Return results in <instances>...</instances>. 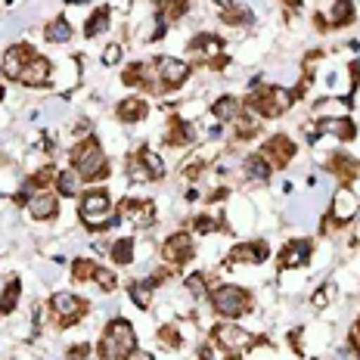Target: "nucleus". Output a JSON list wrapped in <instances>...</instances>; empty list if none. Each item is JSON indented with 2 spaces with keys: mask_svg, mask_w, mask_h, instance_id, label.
Returning <instances> with one entry per match:
<instances>
[{
  "mask_svg": "<svg viewBox=\"0 0 360 360\" xmlns=\"http://www.w3.org/2000/svg\"><path fill=\"white\" fill-rule=\"evenodd\" d=\"M65 4H81V0H65Z\"/></svg>",
  "mask_w": 360,
  "mask_h": 360,
  "instance_id": "48",
  "label": "nucleus"
},
{
  "mask_svg": "<svg viewBox=\"0 0 360 360\" xmlns=\"http://www.w3.org/2000/svg\"><path fill=\"white\" fill-rule=\"evenodd\" d=\"M124 360H155L153 354H146V351H131V354H127Z\"/></svg>",
  "mask_w": 360,
  "mask_h": 360,
  "instance_id": "45",
  "label": "nucleus"
},
{
  "mask_svg": "<svg viewBox=\"0 0 360 360\" xmlns=\"http://www.w3.org/2000/svg\"><path fill=\"white\" fill-rule=\"evenodd\" d=\"M0 100H4V87H0Z\"/></svg>",
  "mask_w": 360,
  "mask_h": 360,
  "instance_id": "50",
  "label": "nucleus"
},
{
  "mask_svg": "<svg viewBox=\"0 0 360 360\" xmlns=\"http://www.w3.org/2000/svg\"><path fill=\"white\" fill-rule=\"evenodd\" d=\"M193 140H196V131H193V124L184 122V118H171L168 131H165V143H168V146H190Z\"/></svg>",
  "mask_w": 360,
  "mask_h": 360,
  "instance_id": "21",
  "label": "nucleus"
},
{
  "mask_svg": "<svg viewBox=\"0 0 360 360\" xmlns=\"http://www.w3.org/2000/svg\"><path fill=\"white\" fill-rule=\"evenodd\" d=\"M326 168H329V174H335L342 180V186H351V180H357L360 165L354 155H348V153H333L326 159Z\"/></svg>",
  "mask_w": 360,
  "mask_h": 360,
  "instance_id": "17",
  "label": "nucleus"
},
{
  "mask_svg": "<svg viewBox=\"0 0 360 360\" xmlns=\"http://www.w3.org/2000/svg\"><path fill=\"white\" fill-rule=\"evenodd\" d=\"M298 153V146L292 143V137L289 134H274V137L267 140L264 146H261V155L267 159V165L274 171H283V168H289V162H292V155Z\"/></svg>",
  "mask_w": 360,
  "mask_h": 360,
  "instance_id": "7",
  "label": "nucleus"
},
{
  "mask_svg": "<svg viewBox=\"0 0 360 360\" xmlns=\"http://www.w3.org/2000/svg\"><path fill=\"white\" fill-rule=\"evenodd\" d=\"M90 357V345L81 342V345H72L69 348V360H87Z\"/></svg>",
  "mask_w": 360,
  "mask_h": 360,
  "instance_id": "42",
  "label": "nucleus"
},
{
  "mask_svg": "<svg viewBox=\"0 0 360 360\" xmlns=\"http://www.w3.org/2000/svg\"><path fill=\"white\" fill-rule=\"evenodd\" d=\"M115 115H118V122H124V124H137L149 115V106H146V100H140V96H127V100L118 103Z\"/></svg>",
  "mask_w": 360,
  "mask_h": 360,
  "instance_id": "20",
  "label": "nucleus"
},
{
  "mask_svg": "<svg viewBox=\"0 0 360 360\" xmlns=\"http://www.w3.org/2000/svg\"><path fill=\"white\" fill-rule=\"evenodd\" d=\"M326 295H329V286H323L317 295H314V307H323L326 304Z\"/></svg>",
  "mask_w": 360,
  "mask_h": 360,
  "instance_id": "44",
  "label": "nucleus"
},
{
  "mask_svg": "<svg viewBox=\"0 0 360 360\" xmlns=\"http://www.w3.org/2000/svg\"><path fill=\"white\" fill-rule=\"evenodd\" d=\"M118 217H127L131 224H137V227H146L149 221L155 217V205L146 199H122L118 202Z\"/></svg>",
  "mask_w": 360,
  "mask_h": 360,
  "instance_id": "12",
  "label": "nucleus"
},
{
  "mask_svg": "<svg viewBox=\"0 0 360 360\" xmlns=\"http://www.w3.org/2000/svg\"><path fill=\"white\" fill-rule=\"evenodd\" d=\"M212 339H214V345H221L227 354H236V351H243L245 345H252V335L236 323H217L212 329Z\"/></svg>",
  "mask_w": 360,
  "mask_h": 360,
  "instance_id": "10",
  "label": "nucleus"
},
{
  "mask_svg": "<svg viewBox=\"0 0 360 360\" xmlns=\"http://www.w3.org/2000/svg\"><path fill=\"white\" fill-rule=\"evenodd\" d=\"M19 295H22V283L19 280H10L0 292V314H13L19 304Z\"/></svg>",
  "mask_w": 360,
  "mask_h": 360,
  "instance_id": "30",
  "label": "nucleus"
},
{
  "mask_svg": "<svg viewBox=\"0 0 360 360\" xmlns=\"http://www.w3.org/2000/svg\"><path fill=\"white\" fill-rule=\"evenodd\" d=\"M227 360H239V357H236V354H230V357H227Z\"/></svg>",
  "mask_w": 360,
  "mask_h": 360,
  "instance_id": "49",
  "label": "nucleus"
},
{
  "mask_svg": "<svg viewBox=\"0 0 360 360\" xmlns=\"http://www.w3.org/2000/svg\"><path fill=\"white\" fill-rule=\"evenodd\" d=\"M56 174H59V171H56V168H50V165H47V168H41L37 174H32V186H34L37 193L47 190L50 184H56Z\"/></svg>",
  "mask_w": 360,
  "mask_h": 360,
  "instance_id": "38",
  "label": "nucleus"
},
{
  "mask_svg": "<svg viewBox=\"0 0 360 360\" xmlns=\"http://www.w3.org/2000/svg\"><path fill=\"white\" fill-rule=\"evenodd\" d=\"M245 174H249V180H261V184H264V180H270V165H267V159L261 153H252V155H245Z\"/></svg>",
  "mask_w": 360,
  "mask_h": 360,
  "instance_id": "26",
  "label": "nucleus"
},
{
  "mask_svg": "<svg viewBox=\"0 0 360 360\" xmlns=\"http://www.w3.org/2000/svg\"><path fill=\"white\" fill-rule=\"evenodd\" d=\"M96 270H100V264H94L90 258H78V261H72V280L75 283H90L96 276Z\"/></svg>",
  "mask_w": 360,
  "mask_h": 360,
  "instance_id": "33",
  "label": "nucleus"
},
{
  "mask_svg": "<svg viewBox=\"0 0 360 360\" xmlns=\"http://www.w3.org/2000/svg\"><path fill=\"white\" fill-rule=\"evenodd\" d=\"M190 4L193 0H162L159 4V19L162 22H180L190 13Z\"/></svg>",
  "mask_w": 360,
  "mask_h": 360,
  "instance_id": "25",
  "label": "nucleus"
},
{
  "mask_svg": "<svg viewBox=\"0 0 360 360\" xmlns=\"http://www.w3.org/2000/svg\"><path fill=\"white\" fill-rule=\"evenodd\" d=\"M78 214H81V224L90 230H100V227H106L109 221H115V205H112L109 190H103V186L84 190L81 193Z\"/></svg>",
  "mask_w": 360,
  "mask_h": 360,
  "instance_id": "5",
  "label": "nucleus"
},
{
  "mask_svg": "<svg viewBox=\"0 0 360 360\" xmlns=\"http://www.w3.org/2000/svg\"><path fill=\"white\" fill-rule=\"evenodd\" d=\"M122 84L124 87H143V63H134L122 72Z\"/></svg>",
  "mask_w": 360,
  "mask_h": 360,
  "instance_id": "37",
  "label": "nucleus"
},
{
  "mask_svg": "<svg viewBox=\"0 0 360 360\" xmlns=\"http://www.w3.org/2000/svg\"><path fill=\"white\" fill-rule=\"evenodd\" d=\"M44 37H47L50 44H65V41H72V25H69V19H65V16L50 19L47 28H44Z\"/></svg>",
  "mask_w": 360,
  "mask_h": 360,
  "instance_id": "24",
  "label": "nucleus"
},
{
  "mask_svg": "<svg viewBox=\"0 0 360 360\" xmlns=\"http://www.w3.org/2000/svg\"><path fill=\"white\" fill-rule=\"evenodd\" d=\"M137 348V333L127 320L115 317L109 320L106 329L100 335V345H96V357L100 360H124L131 351Z\"/></svg>",
  "mask_w": 360,
  "mask_h": 360,
  "instance_id": "2",
  "label": "nucleus"
},
{
  "mask_svg": "<svg viewBox=\"0 0 360 360\" xmlns=\"http://www.w3.org/2000/svg\"><path fill=\"white\" fill-rule=\"evenodd\" d=\"M199 360H212V345H199Z\"/></svg>",
  "mask_w": 360,
  "mask_h": 360,
  "instance_id": "46",
  "label": "nucleus"
},
{
  "mask_svg": "<svg viewBox=\"0 0 360 360\" xmlns=\"http://www.w3.org/2000/svg\"><path fill=\"white\" fill-rule=\"evenodd\" d=\"M208 304L214 307L217 317L239 320L252 311V292L243 289V286H230V283H224V286H214L212 292H208Z\"/></svg>",
  "mask_w": 360,
  "mask_h": 360,
  "instance_id": "4",
  "label": "nucleus"
},
{
  "mask_svg": "<svg viewBox=\"0 0 360 360\" xmlns=\"http://www.w3.org/2000/svg\"><path fill=\"white\" fill-rule=\"evenodd\" d=\"M69 165L78 171L81 180L109 177V159L103 155V146L96 137H81V143H75L69 153Z\"/></svg>",
  "mask_w": 360,
  "mask_h": 360,
  "instance_id": "1",
  "label": "nucleus"
},
{
  "mask_svg": "<svg viewBox=\"0 0 360 360\" xmlns=\"http://www.w3.org/2000/svg\"><path fill=\"white\" fill-rule=\"evenodd\" d=\"M34 56V50L28 47V44H13L10 50L4 53V65H0V72H4L6 81H19L22 69H25V63Z\"/></svg>",
  "mask_w": 360,
  "mask_h": 360,
  "instance_id": "11",
  "label": "nucleus"
},
{
  "mask_svg": "<svg viewBox=\"0 0 360 360\" xmlns=\"http://www.w3.org/2000/svg\"><path fill=\"white\" fill-rule=\"evenodd\" d=\"M233 137H236V140H252V137H258V122H255L252 112L243 109V115L233 118Z\"/></svg>",
  "mask_w": 360,
  "mask_h": 360,
  "instance_id": "29",
  "label": "nucleus"
},
{
  "mask_svg": "<svg viewBox=\"0 0 360 360\" xmlns=\"http://www.w3.org/2000/svg\"><path fill=\"white\" fill-rule=\"evenodd\" d=\"M56 212H59V193L41 190L28 199V214H32L34 221H50V217H56Z\"/></svg>",
  "mask_w": 360,
  "mask_h": 360,
  "instance_id": "16",
  "label": "nucleus"
},
{
  "mask_svg": "<svg viewBox=\"0 0 360 360\" xmlns=\"http://www.w3.org/2000/svg\"><path fill=\"white\" fill-rule=\"evenodd\" d=\"M292 103H295V94H289V90L283 87H274V84H261L258 90H252L249 96H245V112H252V115L258 118H276L283 115V112L292 109Z\"/></svg>",
  "mask_w": 360,
  "mask_h": 360,
  "instance_id": "3",
  "label": "nucleus"
},
{
  "mask_svg": "<svg viewBox=\"0 0 360 360\" xmlns=\"http://www.w3.org/2000/svg\"><path fill=\"white\" fill-rule=\"evenodd\" d=\"M193 227H196V233H202V236H205V233H214V230H217V224H214V217H208V214H199L196 221H193Z\"/></svg>",
  "mask_w": 360,
  "mask_h": 360,
  "instance_id": "40",
  "label": "nucleus"
},
{
  "mask_svg": "<svg viewBox=\"0 0 360 360\" xmlns=\"http://www.w3.org/2000/svg\"><path fill=\"white\" fill-rule=\"evenodd\" d=\"M243 103L236 100V96H221V100L212 106V115L217 118V122H233V118L243 115Z\"/></svg>",
  "mask_w": 360,
  "mask_h": 360,
  "instance_id": "22",
  "label": "nucleus"
},
{
  "mask_svg": "<svg viewBox=\"0 0 360 360\" xmlns=\"http://www.w3.org/2000/svg\"><path fill=\"white\" fill-rule=\"evenodd\" d=\"M106 28H109V6H96L94 16L84 22V34L87 37H96V34L106 32Z\"/></svg>",
  "mask_w": 360,
  "mask_h": 360,
  "instance_id": "32",
  "label": "nucleus"
},
{
  "mask_svg": "<svg viewBox=\"0 0 360 360\" xmlns=\"http://www.w3.org/2000/svg\"><path fill=\"white\" fill-rule=\"evenodd\" d=\"M50 72H53L50 59L41 56V53H34V56L25 63V69H22L19 81H22V84H28V87H44V84L50 81Z\"/></svg>",
  "mask_w": 360,
  "mask_h": 360,
  "instance_id": "15",
  "label": "nucleus"
},
{
  "mask_svg": "<svg viewBox=\"0 0 360 360\" xmlns=\"http://www.w3.org/2000/svg\"><path fill=\"white\" fill-rule=\"evenodd\" d=\"M124 168H127V180H134V184H149V171L143 168V162H140V155H127V162H124Z\"/></svg>",
  "mask_w": 360,
  "mask_h": 360,
  "instance_id": "35",
  "label": "nucleus"
},
{
  "mask_svg": "<svg viewBox=\"0 0 360 360\" xmlns=\"http://www.w3.org/2000/svg\"><path fill=\"white\" fill-rule=\"evenodd\" d=\"M137 155H140V162H143V168L149 171V177H153V180H162V177H165V162L153 153V149H146V146H143Z\"/></svg>",
  "mask_w": 360,
  "mask_h": 360,
  "instance_id": "34",
  "label": "nucleus"
},
{
  "mask_svg": "<svg viewBox=\"0 0 360 360\" xmlns=\"http://www.w3.org/2000/svg\"><path fill=\"white\" fill-rule=\"evenodd\" d=\"M329 214H333V224H348V221H354V214H357V196L351 193V186H339V190H335Z\"/></svg>",
  "mask_w": 360,
  "mask_h": 360,
  "instance_id": "13",
  "label": "nucleus"
},
{
  "mask_svg": "<svg viewBox=\"0 0 360 360\" xmlns=\"http://www.w3.org/2000/svg\"><path fill=\"white\" fill-rule=\"evenodd\" d=\"M118 59H122V44H109V47L103 50V63H106V65H115Z\"/></svg>",
  "mask_w": 360,
  "mask_h": 360,
  "instance_id": "41",
  "label": "nucleus"
},
{
  "mask_svg": "<svg viewBox=\"0 0 360 360\" xmlns=\"http://www.w3.org/2000/svg\"><path fill=\"white\" fill-rule=\"evenodd\" d=\"M56 193L59 196H81V177H78V171L75 168H65V171H59L56 174Z\"/></svg>",
  "mask_w": 360,
  "mask_h": 360,
  "instance_id": "23",
  "label": "nucleus"
},
{
  "mask_svg": "<svg viewBox=\"0 0 360 360\" xmlns=\"http://www.w3.org/2000/svg\"><path fill=\"white\" fill-rule=\"evenodd\" d=\"M311 252H314L311 239H292V243H286V245H283V252H280V267L283 270L302 267V264L311 261Z\"/></svg>",
  "mask_w": 360,
  "mask_h": 360,
  "instance_id": "14",
  "label": "nucleus"
},
{
  "mask_svg": "<svg viewBox=\"0 0 360 360\" xmlns=\"http://www.w3.org/2000/svg\"><path fill=\"white\" fill-rule=\"evenodd\" d=\"M94 280H96V286H100L103 292H115V289H118V276L112 274V270H103V267H100Z\"/></svg>",
  "mask_w": 360,
  "mask_h": 360,
  "instance_id": "39",
  "label": "nucleus"
},
{
  "mask_svg": "<svg viewBox=\"0 0 360 360\" xmlns=\"http://www.w3.org/2000/svg\"><path fill=\"white\" fill-rule=\"evenodd\" d=\"M127 292H131L134 304H137L140 311H149V307H153V283L149 280H131Z\"/></svg>",
  "mask_w": 360,
  "mask_h": 360,
  "instance_id": "28",
  "label": "nucleus"
},
{
  "mask_svg": "<svg viewBox=\"0 0 360 360\" xmlns=\"http://www.w3.org/2000/svg\"><path fill=\"white\" fill-rule=\"evenodd\" d=\"M320 134H329V137L348 143V140L357 137V124L351 122V118H323V122L317 124V137H320Z\"/></svg>",
  "mask_w": 360,
  "mask_h": 360,
  "instance_id": "19",
  "label": "nucleus"
},
{
  "mask_svg": "<svg viewBox=\"0 0 360 360\" xmlns=\"http://www.w3.org/2000/svg\"><path fill=\"white\" fill-rule=\"evenodd\" d=\"M190 63L186 59H174V56H162L159 59V84H162V94L168 90H180L190 81Z\"/></svg>",
  "mask_w": 360,
  "mask_h": 360,
  "instance_id": "8",
  "label": "nucleus"
},
{
  "mask_svg": "<svg viewBox=\"0 0 360 360\" xmlns=\"http://www.w3.org/2000/svg\"><path fill=\"white\" fill-rule=\"evenodd\" d=\"M193 255H196V249H193V236L184 233V230H180V233H171L162 243V258H165V264H171V267L190 264Z\"/></svg>",
  "mask_w": 360,
  "mask_h": 360,
  "instance_id": "9",
  "label": "nucleus"
},
{
  "mask_svg": "<svg viewBox=\"0 0 360 360\" xmlns=\"http://www.w3.org/2000/svg\"><path fill=\"white\" fill-rule=\"evenodd\" d=\"M87 311H90V307H87L84 298L72 295V292H56V295L50 298V314H53V320H56L59 329L75 326Z\"/></svg>",
  "mask_w": 360,
  "mask_h": 360,
  "instance_id": "6",
  "label": "nucleus"
},
{
  "mask_svg": "<svg viewBox=\"0 0 360 360\" xmlns=\"http://www.w3.org/2000/svg\"><path fill=\"white\" fill-rule=\"evenodd\" d=\"M354 22V6L351 0H335L333 10H329V28H345Z\"/></svg>",
  "mask_w": 360,
  "mask_h": 360,
  "instance_id": "27",
  "label": "nucleus"
},
{
  "mask_svg": "<svg viewBox=\"0 0 360 360\" xmlns=\"http://www.w3.org/2000/svg\"><path fill=\"white\" fill-rule=\"evenodd\" d=\"M109 255H112V261H115V264H131V261H134V239L131 236L115 239V243L109 245Z\"/></svg>",
  "mask_w": 360,
  "mask_h": 360,
  "instance_id": "31",
  "label": "nucleus"
},
{
  "mask_svg": "<svg viewBox=\"0 0 360 360\" xmlns=\"http://www.w3.org/2000/svg\"><path fill=\"white\" fill-rule=\"evenodd\" d=\"M289 4V10H298V6H302V0H286Z\"/></svg>",
  "mask_w": 360,
  "mask_h": 360,
  "instance_id": "47",
  "label": "nucleus"
},
{
  "mask_svg": "<svg viewBox=\"0 0 360 360\" xmlns=\"http://www.w3.org/2000/svg\"><path fill=\"white\" fill-rule=\"evenodd\" d=\"M351 351H357V357H360V320H354V323H351Z\"/></svg>",
  "mask_w": 360,
  "mask_h": 360,
  "instance_id": "43",
  "label": "nucleus"
},
{
  "mask_svg": "<svg viewBox=\"0 0 360 360\" xmlns=\"http://www.w3.org/2000/svg\"><path fill=\"white\" fill-rule=\"evenodd\" d=\"M270 255L267 249V243H243V245H236V249H230V264H261Z\"/></svg>",
  "mask_w": 360,
  "mask_h": 360,
  "instance_id": "18",
  "label": "nucleus"
},
{
  "mask_svg": "<svg viewBox=\"0 0 360 360\" xmlns=\"http://www.w3.org/2000/svg\"><path fill=\"white\" fill-rule=\"evenodd\" d=\"M155 339H159L165 348H180V345H184V335H180V329L177 326H162L159 333H155Z\"/></svg>",
  "mask_w": 360,
  "mask_h": 360,
  "instance_id": "36",
  "label": "nucleus"
}]
</instances>
